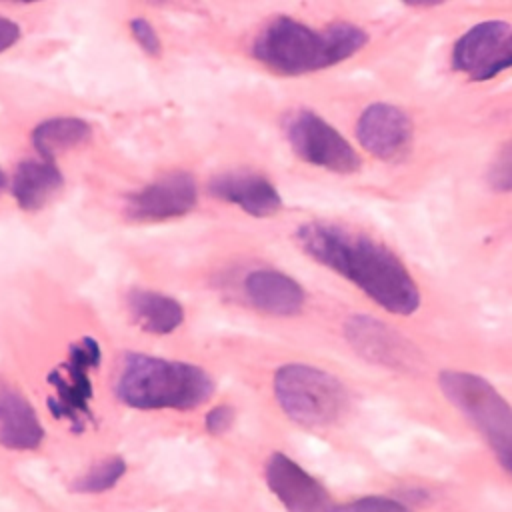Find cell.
Segmentation results:
<instances>
[{"label": "cell", "instance_id": "obj_1", "mask_svg": "<svg viewBox=\"0 0 512 512\" xmlns=\"http://www.w3.org/2000/svg\"><path fill=\"white\" fill-rule=\"evenodd\" d=\"M294 240L310 260L350 282L380 310L392 316H412L420 310V284L386 242L328 220L300 224Z\"/></svg>", "mask_w": 512, "mask_h": 512}, {"label": "cell", "instance_id": "obj_2", "mask_svg": "<svg viewBox=\"0 0 512 512\" xmlns=\"http://www.w3.org/2000/svg\"><path fill=\"white\" fill-rule=\"evenodd\" d=\"M368 40V32L354 22L312 28L292 16H276L256 34L252 56L276 74L302 76L356 56Z\"/></svg>", "mask_w": 512, "mask_h": 512}, {"label": "cell", "instance_id": "obj_3", "mask_svg": "<svg viewBox=\"0 0 512 512\" xmlns=\"http://www.w3.org/2000/svg\"><path fill=\"white\" fill-rule=\"evenodd\" d=\"M118 402L136 410H194L214 394L212 376L198 364L126 352L112 380Z\"/></svg>", "mask_w": 512, "mask_h": 512}, {"label": "cell", "instance_id": "obj_4", "mask_svg": "<svg viewBox=\"0 0 512 512\" xmlns=\"http://www.w3.org/2000/svg\"><path fill=\"white\" fill-rule=\"evenodd\" d=\"M444 400L478 432L498 466L512 478V404L484 376L446 368L438 374Z\"/></svg>", "mask_w": 512, "mask_h": 512}, {"label": "cell", "instance_id": "obj_5", "mask_svg": "<svg viewBox=\"0 0 512 512\" xmlns=\"http://www.w3.org/2000/svg\"><path fill=\"white\" fill-rule=\"evenodd\" d=\"M272 390L284 416L306 430H326L338 424L350 404L348 388L338 376L304 362L278 366Z\"/></svg>", "mask_w": 512, "mask_h": 512}, {"label": "cell", "instance_id": "obj_6", "mask_svg": "<svg viewBox=\"0 0 512 512\" xmlns=\"http://www.w3.org/2000/svg\"><path fill=\"white\" fill-rule=\"evenodd\" d=\"M284 136L292 152L310 166L340 176L356 174L362 168V156L350 140L314 110H292L284 118Z\"/></svg>", "mask_w": 512, "mask_h": 512}, {"label": "cell", "instance_id": "obj_7", "mask_svg": "<svg viewBox=\"0 0 512 512\" xmlns=\"http://www.w3.org/2000/svg\"><path fill=\"white\" fill-rule=\"evenodd\" d=\"M100 364V346L94 338L84 336L70 348V358L54 368L48 376L52 394L50 410L74 430H84L90 420L92 372Z\"/></svg>", "mask_w": 512, "mask_h": 512}, {"label": "cell", "instance_id": "obj_8", "mask_svg": "<svg viewBox=\"0 0 512 512\" xmlns=\"http://www.w3.org/2000/svg\"><path fill=\"white\" fill-rule=\"evenodd\" d=\"M450 66L472 82H488L512 70V24L482 20L470 26L454 42Z\"/></svg>", "mask_w": 512, "mask_h": 512}, {"label": "cell", "instance_id": "obj_9", "mask_svg": "<svg viewBox=\"0 0 512 512\" xmlns=\"http://www.w3.org/2000/svg\"><path fill=\"white\" fill-rule=\"evenodd\" d=\"M356 140L362 150L382 162L402 160L414 140L408 112L390 102H372L356 118Z\"/></svg>", "mask_w": 512, "mask_h": 512}, {"label": "cell", "instance_id": "obj_10", "mask_svg": "<svg viewBox=\"0 0 512 512\" xmlns=\"http://www.w3.org/2000/svg\"><path fill=\"white\" fill-rule=\"evenodd\" d=\"M198 184L188 172H168L128 194L124 214L132 222H166L194 210Z\"/></svg>", "mask_w": 512, "mask_h": 512}, {"label": "cell", "instance_id": "obj_11", "mask_svg": "<svg viewBox=\"0 0 512 512\" xmlns=\"http://www.w3.org/2000/svg\"><path fill=\"white\" fill-rule=\"evenodd\" d=\"M264 482L286 512H330L334 506L322 480L284 452L268 456Z\"/></svg>", "mask_w": 512, "mask_h": 512}, {"label": "cell", "instance_id": "obj_12", "mask_svg": "<svg viewBox=\"0 0 512 512\" xmlns=\"http://www.w3.org/2000/svg\"><path fill=\"white\" fill-rule=\"evenodd\" d=\"M208 192L254 218H270L282 210L278 188L266 176L248 170H232L212 176Z\"/></svg>", "mask_w": 512, "mask_h": 512}, {"label": "cell", "instance_id": "obj_13", "mask_svg": "<svg viewBox=\"0 0 512 512\" xmlns=\"http://www.w3.org/2000/svg\"><path fill=\"white\" fill-rule=\"evenodd\" d=\"M242 290L252 308L276 318H290L302 312L306 292L298 280L282 270L258 268L246 274Z\"/></svg>", "mask_w": 512, "mask_h": 512}, {"label": "cell", "instance_id": "obj_14", "mask_svg": "<svg viewBox=\"0 0 512 512\" xmlns=\"http://www.w3.org/2000/svg\"><path fill=\"white\" fill-rule=\"evenodd\" d=\"M44 436L40 416L28 398L12 384L0 382V446L30 452L44 442Z\"/></svg>", "mask_w": 512, "mask_h": 512}, {"label": "cell", "instance_id": "obj_15", "mask_svg": "<svg viewBox=\"0 0 512 512\" xmlns=\"http://www.w3.org/2000/svg\"><path fill=\"white\" fill-rule=\"evenodd\" d=\"M124 302L130 320L142 332L152 336H168L176 332L186 318L184 306L174 296L158 290L130 288Z\"/></svg>", "mask_w": 512, "mask_h": 512}, {"label": "cell", "instance_id": "obj_16", "mask_svg": "<svg viewBox=\"0 0 512 512\" xmlns=\"http://www.w3.org/2000/svg\"><path fill=\"white\" fill-rule=\"evenodd\" d=\"M62 184L64 176L54 160L28 158L16 166L10 178V192L20 210L36 212L60 192Z\"/></svg>", "mask_w": 512, "mask_h": 512}, {"label": "cell", "instance_id": "obj_17", "mask_svg": "<svg viewBox=\"0 0 512 512\" xmlns=\"http://www.w3.org/2000/svg\"><path fill=\"white\" fill-rule=\"evenodd\" d=\"M346 338L352 348L366 356L368 360L392 366L402 364L406 360L404 344L398 334H394L388 326L376 322L374 318L354 316L346 322Z\"/></svg>", "mask_w": 512, "mask_h": 512}, {"label": "cell", "instance_id": "obj_18", "mask_svg": "<svg viewBox=\"0 0 512 512\" xmlns=\"http://www.w3.org/2000/svg\"><path fill=\"white\" fill-rule=\"evenodd\" d=\"M90 136L92 128L86 120L76 116H54L36 124L30 140L40 158L54 160L56 156L82 146L90 140Z\"/></svg>", "mask_w": 512, "mask_h": 512}, {"label": "cell", "instance_id": "obj_19", "mask_svg": "<svg viewBox=\"0 0 512 512\" xmlns=\"http://www.w3.org/2000/svg\"><path fill=\"white\" fill-rule=\"evenodd\" d=\"M128 464L122 456H106L88 466L74 482L72 490L76 494H102L112 490L126 474Z\"/></svg>", "mask_w": 512, "mask_h": 512}, {"label": "cell", "instance_id": "obj_20", "mask_svg": "<svg viewBox=\"0 0 512 512\" xmlns=\"http://www.w3.org/2000/svg\"><path fill=\"white\" fill-rule=\"evenodd\" d=\"M330 512H414V508L398 496L364 494V496H356L346 502L334 504Z\"/></svg>", "mask_w": 512, "mask_h": 512}, {"label": "cell", "instance_id": "obj_21", "mask_svg": "<svg viewBox=\"0 0 512 512\" xmlns=\"http://www.w3.org/2000/svg\"><path fill=\"white\" fill-rule=\"evenodd\" d=\"M488 184L496 192H512V140H508L494 156L488 168Z\"/></svg>", "mask_w": 512, "mask_h": 512}, {"label": "cell", "instance_id": "obj_22", "mask_svg": "<svg viewBox=\"0 0 512 512\" xmlns=\"http://www.w3.org/2000/svg\"><path fill=\"white\" fill-rule=\"evenodd\" d=\"M128 30L144 54H148L152 58H158L162 54V40H160L156 28L146 18H140V16L132 18L128 22Z\"/></svg>", "mask_w": 512, "mask_h": 512}, {"label": "cell", "instance_id": "obj_23", "mask_svg": "<svg viewBox=\"0 0 512 512\" xmlns=\"http://www.w3.org/2000/svg\"><path fill=\"white\" fill-rule=\"evenodd\" d=\"M234 416H236V412H234L232 406H228V404H218V406H214V408H210V410L206 412V416H204V428H206L208 434H214V436L224 434V432H228V430L232 428Z\"/></svg>", "mask_w": 512, "mask_h": 512}, {"label": "cell", "instance_id": "obj_24", "mask_svg": "<svg viewBox=\"0 0 512 512\" xmlns=\"http://www.w3.org/2000/svg\"><path fill=\"white\" fill-rule=\"evenodd\" d=\"M20 34V26L12 18L0 14V54L10 50L20 40Z\"/></svg>", "mask_w": 512, "mask_h": 512}, {"label": "cell", "instance_id": "obj_25", "mask_svg": "<svg viewBox=\"0 0 512 512\" xmlns=\"http://www.w3.org/2000/svg\"><path fill=\"white\" fill-rule=\"evenodd\" d=\"M6 184H8V180H6V174L0 170V194L4 192V188H6Z\"/></svg>", "mask_w": 512, "mask_h": 512}]
</instances>
